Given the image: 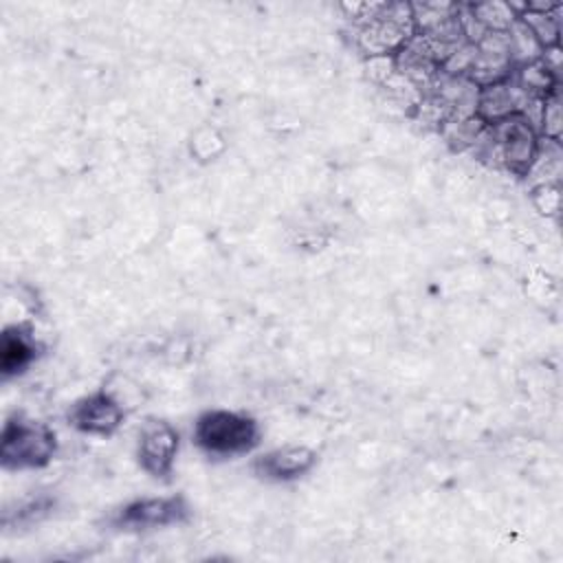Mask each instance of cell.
<instances>
[{
	"instance_id": "obj_1",
	"label": "cell",
	"mask_w": 563,
	"mask_h": 563,
	"mask_svg": "<svg viewBox=\"0 0 563 563\" xmlns=\"http://www.w3.org/2000/svg\"><path fill=\"white\" fill-rule=\"evenodd\" d=\"M260 424L253 416L231 409H209L194 424L196 444L211 457H238L260 442Z\"/></svg>"
},
{
	"instance_id": "obj_2",
	"label": "cell",
	"mask_w": 563,
	"mask_h": 563,
	"mask_svg": "<svg viewBox=\"0 0 563 563\" xmlns=\"http://www.w3.org/2000/svg\"><path fill=\"white\" fill-rule=\"evenodd\" d=\"M57 451L55 433L44 424L24 416L7 418L0 435V462L7 471L42 468Z\"/></svg>"
},
{
	"instance_id": "obj_3",
	"label": "cell",
	"mask_w": 563,
	"mask_h": 563,
	"mask_svg": "<svg viewBox=\"0 0 563 563\" xmlns=\"http://www.w3.org/2000/svg\"><path fill=\"white\" fill-rule=\"evenodd\" d=\"M488 141L493 145V152L501 163L508 165L515 174H528L537 154H539V134L537 128L523 117L512 114L495 125L488 128Z\"/></svg>"
},
{
	"instance_id": "obj_4",
	"label": "cell",
	"mask_w": 563,
	"mask_h": 563,
	"mask_svg": "<svg viewBox=\"0 0 563 563\" xmlns=\"http://www.w3.org/2000/svg\"><path fill=\"white\" fill-rule=\"evenodd\" d=\"M125 418L123 402L110 391H95L77 400L68 411V422L88 435H112Z\"/></svg>"
},
{
	"instance_id": "obj_5",
	"label": "cell",
	"mask_w": 563,
	"mask_h": 563,
	"mask_svg": "<svg viewBox=\"0 0 563 563\" xmlns=\"http://www.w3.org/2000/svg\"><path fill=\"white\" fill-rule=\"evenodd\" d=\"M178 431L165 420H147L139 433V464L152 477H167L178 453Z\"/></svg>"
},
{
	"instance_id": "obj_6",
	"label": "cell",
	"mask_w": 563,
	"mask_h": 563,
	"mask_svg": "<svg viewBox=\"0 0 563 563\" xmlns=\"http://www.w3.org/2000/svg\"><path fill=\"white\" fill-rule=\"evenodd\" d=\"M183 497H143L121 508L117 523L125 530H152L180 523L187 517Z\"/></svg>"
},
{
	"instance_id": "obj_7",
	"label": "cell",
	"mask_w": 563,
	"mask_h": 563,
	"mask_svg": "<svg viewBox=\"0 0 563 563\" xmlns=\"http://www.w3.org/2000/svg\"><path fill=\"white\" fill-rule=\"evenodd\" d=\"M528 97L530 95H526L517 81H510V77L479 86L475 99V119L490 128L512 114H521Z\"/></svg>"
},
{
	"instance_id": "obj_8",
	"label": "cell",
	"mask_w": 563,
	"mask_h": 563,
	"mask_svg": "<svg viewBox=\"0 0 563 563\" xmlns=\"http://www.w3.org/2000/svg\"><path fill=\"white\" fill-rule=\"evenodd\" d=\"M317 464V453L303 444H286L255 460V473L271 482H290Z\"/></svg>"
},
{
	"instance_id": "obj_9",
	"label": "cell",
	"mask_w": 563,
	"mask_h": 563,
	"mask_svg": "<svg viewBox=\"0 0 563 563\" xmlns=\"http://www.w3.org/2000/svg\"><path fill=\"white\" fill-rule=\"evenodd\" d=\"M37 343L22 325H7L0 343V369L4 378L22 374L35 358Z\"/></svg>"
}]
</instances>
